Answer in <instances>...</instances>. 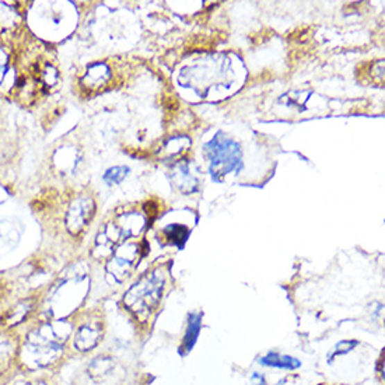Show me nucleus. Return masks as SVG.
<instances>
[{
  "instance_id": "obj_5",
  "label": "nucleus",
  "mask_w": 385,
  "mask_h": 385,
  "mask_svg": "<svg viewBox=\"0 0 385 385\" xmlns=\"http://www.w3.org/2000/svg\"><path fill=\"white\" fill-rule=\"evenodd\" d=\"M0 385H59L55 373H27L17 370Z\"/></svg>"
},
{
  "instance_id": "obj_4",
  "label": "nucleus",
  "mask_w": 385,
  "mask_h": 385,
  "mask_svg": "<svg viewBox=\"0 0 385 385\" xmlns=\"http://www.w3.org/2000/svg\"><path fill=\"white\" fill-rule=\"evenodd\" d=\"M20 336L16 330H0V384L19 370Z\"/></svg>"
},
{
  "instance_id": "obj_3",
  "label": "nucleus",
  "mask_w": 385,
  "mask_h": 385,
  "mask_svg": "<svg viewBox=\"0 0 385 385\" xmlns=\"http://www.w3.org/2000/svg\"><path fill=\"white\" fill-rule=\"evenodd\" d=\"M103 325L101 321L89 320L77 327H71V335L69 341V353L70 350L76 353H90L93 352L103 339Z\"/></svg>"
},
{
  "instance_id": "obj_8",
  "label": "nucleus",
  "mask_w": 385,
  "mask_h": 385,
  "mask_svg": "<svg viewBox=\"0 0 385 385\" xmlns=\"http://www.w3.org/2000/svg\"><path fill=\"white\" fill-rule=\"evenodd\" d=\"M128 174H129L128 167H112L104 174L103 178L108 185H115V184H121Z\"/></svg>"
},
{
  "instance_id": "obj_2",
  "label": "nucleus",
  "mask_w": 385,
  "mask_h": 385,
  "mask_svg": "<svg viewBox=\"0 0 385 385\" xmlns=\"http://www.w3.org/2000/svg\"><path fill=\"white\" fill-rule=\"evenodd\" d=\"M163 282L156 276L150 275L143 277L125 297L129 310L137 317H147L151 308L157 304Z\"/></svg>"
},
{
  "instance_id": "obj_1",
  "label": "nucleus",
  "mask_w": 385,
  "mask_h": 385,
  "mask_svg": "<svg viewBox=\"0 0 385 385\" xmlns=\"http://www.w3.org/2000/svg\"><path fill=\"white\" fill-rule=\"evenodd\" d=\"M20 336L19 370L56 373L69 354L71 325L62 320L38 318L17 328Z\"/></svg>"
},
{
  "instance_id": "obj_6",
  "label": "nucleus",
  "mask_w": 385,
  "mask_h": 385,
  "mask_svg": "<svg viewBox=\"0 0 385 385\" xmlns=\"http://www.w3.org/2000/svg\"><path fill=\"white\" fill-rule=\"evenodd\" d=\"M261 364L275 367V368H286V370H294L301 366L300 360L291 357V356H283L276 352H271L266 356L261 359Z\"/></svg>"
},
{
  "instance_id": "obj_7",
  "label": "nucleus",
  "mask_w": 385,
  "mask_h": 385,
  "mask_svg": "<svg viewBox=\"0 0 385 385\" xmlns=\"http://www.w3.org/2000/svg\"><path fill=\"white\" fill-rule=\"evenodd\" d=\"M200 323H202L200 316H198V314H191L189 316L188 328H187V332H185V336H184V342H182V348H181L185 353L191 352V349L196 343L199 332H200Z\"/></svg>"
}]
</instances>
